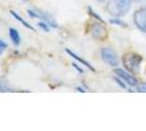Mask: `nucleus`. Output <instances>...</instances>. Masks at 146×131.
Masks as SVG:
<instances>
[{"instance_id":"f03ea898","label":"nucleus","mask_w":146,"mask_h":131,"mask_svg":"<svg viewBox=\"0 0 146 131\" xmlns=\"http://www.w3.org/2000/svg\"><path fill=\"white\" fill-rule=\"evenodd\" d=\"M143 61V58L134 53H129L125 54L123 58H122V63L124 68L128 70L131 73H136L139 72V70L141 68V63Z\"/></svg>"},{"instance_id":"9d476101","label":"nucleus","mask_w":146,"mask_h":131,"mask_svg":"<svg viewBox=\"0 0 146 131\" xmlns=\"http://www.w3.org/2000/svg\"><path fill=\"white\" fill-rule=\"evenodd\" d=\"M9 37H10L11 42L15 46H19L21 44L22 38H21V35H20V33H19V31L17 29H14V27H10L9 29Z\"/></svg>"},{"instance_id":"0eeeda50","label":"nucleus","mask_w":146,"mask_h":131,"mask_svg":"<svg viewBox=\"0 0 146 131\" xmlns=\"http://www.w3.org/2000/svg\"><path fill=\"white\" fill-rule=\"evenodd\" d=\"M134 23L142 32L146 33V7L140 8L134 13Z\"/></svg>"},{"instance_id":"9b49d317","label":"nucleus","mask_w":146,"mask_h":131,"mask_svg":"<svg viewBox=\"0 0 146 131\" xmlns=\"http://www.w3.org/2000/svg\"><path fill=\"white\" fill-rule=\"evenodd\" d=\"M14 91L15 90H13L12 87L9 86L6 81L0 80V92H14Z\"/></svg>"},{"instance_id":"6e6552de","label":"nucleus","mask_w":146,"mask_h":131,"mask_svg":"<svg viewBox=\"0 0 146 131\" xmlns=\"http://www.w3.org/2000/svg\"><path fill=\"white\" fill-rule=\"evenodd\" d=\"M66 51H67V53H68V54H69V55H70V56L72 57L73 59H75V60H76L78 63H81L82 66H84V67H86V68H87V69H90L91 71H95V68H94V67L92 66L91 63H88V61H86L85 59H83V58H81V57H80L79 55H76L75 53H73L72 50H70V49H66Z\"/></svg>"},{"instance_id":"39448f33","label":"nucleus","mask_w":146,"mask_h":131,"mask_svg":"<svg viewBox=\"0 0 146 131\" xmlns=\"http://www.w3.org/2000/svg\"><path fill=\"white\" fill-rule=\"evenodd\" d=\"M91 34L94 38L98 41H105L108 37V31L102 22H93L91 25Z\"/></svg>"},{"instance_id":"f3484780","label":"nucleus","mask_w":146,"mask_h":131,"mask_svg":"<svg viewBox=\"0 0 146 131\" xmlns=\"http://www.w3.org/2000/svg\"><path fill=\"white\" fill-rule=\"evenodd\" d=\"M72 66H73V68H75L79 72H81V73H83V69L82 68H80L79 67V65L78 63H72Z\"/></svg>"},{"instance_id":"aec40b11","label":"nucleus","mask_w":146,"mask_h":131,"mask_svg":"<svg viewBox=\"0 0 146 131\" xmlns=\"http://www.w3.org/2000/svg\"><path fill=\"white\" fill-rule=\"evenodd\" d=\"M136 1H146V0H136Z\"/></svg>"},{"instance_id":"20e7f679","label":"nucleus","mask_w":146,"mask_h":131,"mask_svg":"<svg viewBox=\"0 0 146 131\" xmlns=\"http://www.w3.org/2000/svg\"><path fill=\"white\" fill-rule=\"evenodd\" d=\"M100 56L105 63L109 65L110 67H117L119 65L118 55L115 50L110 47H104L100 50Z\"/></svg>"},{"instance_id":"a211bd4d","label":"nucleus","mask_w":146,"mask_h":131,"mask_svg":"<svg viewBox=\"0 0 146 131\" xmlns=\"http://www.w3.org/2000/svg\"><path fill=\"white\" fill-rule=\"evenodd\" d=\"M76 90L80 92H85V88H83V87H76Z\"/></svg>"},{"instance_id":"ddd939ff","label":"nucleus","mask_w":146,"mask_h":131,"mask_svg":"<svg viewBox=\"0 0 146 131\" xmlns=\"http://www.w3.org/2000/svg\"><path fill=\"white\" fill-rule=\"evenodd\" d=\"M87 11H88V14H90V15H92L93 18H95V19L97 20V21H99V22L104 23V20L102 19V18H100V17L98 15L97 13H96L95 11H94V10H93V9H92L91 7H88V8H87Z\"/></svg>"},{"instance_id":"1a4fd4ad","label":"nucleus","mask_w":146,"mask_h":131,"mask_svg":"<svg viewBox=\"0 0 146 131\" xmlns=\"http://www.w3.org/2000/svg\"><path fill=\"white\" fill-rule=\"evenodd\" d=\"M10 13H11V15H12L13 18L17 20V21H19V22H20V23H21L22 25H23L24 27H26V29H29V30H31V31H33V32H36L35 27H34V26H33L32 24H31L30 22L25 21V20L23 19V18H22V17H21L19 13H17L15 11H12V10L10 11Z\"/></svg>"},{"instance_id":"412c9836","label":"nucleus","mask_w":146,"mask_h":131,"mask_svg":"<svg viewBox=\"0 0 146 131\" xmlns=\"http://www.w3.org/2000/svg\"><path fill=\"white\" fill-rule=\"evenodd\" d=\"M23 1H29V0H23Z\"/></svg>"},{"instance_id":"4468645a","label":"nucleus","mask_w":146,"mask_h":131,"mask_svg":"<svg viewBox=\"0 0 146 131\" xmlns=\"http://www.w3.org/2000/svg\"><path fill=\"white\" fill-rule=\"evenodd\" d=\"M111 24H117V25H120V26H127L125 23H123V21L119 20V18H115V19H111L109 21Z\"/></svg>"},{"instance_id":"423d86ee","label":"nucleus","mask_w":146,"mask_h":131,"mask_svg":"<svg viewBox=\"0 0 146 131\" xmlns=\"http://www.w3.org/2000/svg\"><path fill=\"white\" fill-rule=\"evenodd\" d=\"M115 73L117 74V76H119L122 81L124 82L127 85L129 86H136L137 85V79L134 76L131 72H129L127 70H123V69H116L115 70Z\"/></svg>"},{"instance_id":"dca6fc26","label":"nucleus","mask_w":146,"mask_h":131,"mask_svg":"<svg viewBox=\"0 0 146 131\" xmlns=\"http://www.w3.org/2000/svg\"><path fill=\"white\" fill-rule=\"evenodd\" d=\"M137 91L141 93H146V83H142L140 85H137Z\"/></svg>"},{"instance_id":"f8f14e48","label":"nucleus","mask_w":146,"mask_h":131,"mask_svg":"<svg viewBox=\"0 0 146 131\" xmlns=\"http://www.w3.org/2000/svg\"><path fill=\"white\" fill-rule=\"evenodd\" d=\"M37 25H38V27L39 29H42L43 31L45 32H49L51 30V27L49 26L48 23H46V22H44V21H39V22H37Z\"/></svg>"},{"instance_id":"2eb2a0df","label":"nucleus","mask_w":146,"mask_h":131,"mask_svg":"<svg viewBox=\"0 0 146 131\" xmlns=\"http://www.w3.org/2000/svg\"><path fill=\"white\" fill-rule=\"evenodd\" d=\"M8 48V44L3 41V39H0V55Z\"/></svg>"},{"instance_id":"f257e3e1","label":"nucleus","mask_w":146,"mask_h":131,"mask_svg":"<svg viewBox=\"0 0 146 131\" xmlns=\"http://www.w3.org/2000/svg\"><path fill=\"white\" fill-rule=\"evenodd\" d=\"M132 0H108L107 11L115 18H121L130 11Z\"/></svg>"},{"instance_id":"7ed1b4c3","label":"nucleus","mask_w":146,"mask_h":131,"mask_svg":"<svg viewBox=\"0 0 146 131\" xmlns=\"http://www.w3.org/2000/svg\"><path fill=\"white\" fill-rule=\"evenodd\" d=\"M27 14L32 19H38L39 21H44V22L48 23L51 29H57L58 27L57 21L52 17H50L48 13L39 11V10H36V9H27Z\"/></svg>"},{"instance_id":"6ab92c4d","label":"nucleus","mask_w":146,"mask_h":131,"mask_svg":"<svg viewBox=\"0 0 146 131\" xmlns=\"http://www.w3.org/2000/svg\"><path fill=\"white\" fill-rule=\"evenodd\" d=\"M98 2H105V1H106V0H97Z\"/></svg>"}]
</instances>
